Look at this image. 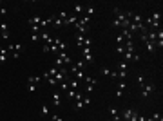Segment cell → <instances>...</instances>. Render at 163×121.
Listing matches in <instances>:
<instances>
[{"label":"cell","instance_id":"12","mask_svg":"<svg viewBox=\"0 0 163 121\" xmlns=\"http://www.w3.org/2000/svg\"><path fill=\"white\" fill-rule=\"evenodd\" d=\"M7 47H6V49H0V63H4L6 60H7Z\"/></svg>","mask_w":163,"mask_h":121},{"label":"cell","instance_id":"11","mask_svg":"<svg viewBox=\"0 0 163 121\" xmlns=\"http://www.w3.org/2000/svg\"><path fill=\"white\" fill-rule=\"evenodd\" d=\"M56 56H58V58L62 60V63H63V65H65V63H71V58H69V56L65 54V51H62V53H58Z\"/></svg>","mask_w":163,"mask_h":121},{"label":"cell","instance_id":"9","mask_svg":"<svg viewBox=\"0 0 163 121\" xmlns=\"http://www.w3.org/2000/svg\"><path fill=\"white\" fill-rule=\"evenodd\" d=\"M51 103H53V107H60V105H62V96H60V92H55V94H53Z\"/></svg>","mask_w":163,"mask_h":121},{"label":"cell","instance_id":"2","mask_svg":"<svg viewBox=\"0 0 163 121\" xmlns=\"http://www.w3.org/2000/svg\"><path fill=\"white\" fill-rule=\"evenodd\" d=\"M76 45L82 47V49H85V47H91L92 45V40L85 34H78V40H76Z\"/></svg>","mask_w":163,"mask_h":121},{"label":"cell","instance_id":"18","mask_svg":"<svg viewBox=\"0 0 163 121\" xmlns=\"http://www.w3.org/2000/svg\"><path fill=\"white\" fill-rule=\"evenodd\" d=\"M150 121H163V117H161V114L154 112V114H152V117H150Z\"/></svg>","mask_w":163,"mask_h":121},{"label":"cell","instance_id":"26","mask_svg":"<svg viewBox=\"0 0 163 121\" xmlns=\"http://www.w3.org/2000/svg\"><path fill=\"white\" fill-rule=\"evenodd\" d=\"M0 6H2V2H0Z\"/></svg>","mask_w":163,"mask_h":121},{"label":"cell","instance_id":"7","mask_svg":"<svg viewBox=\"0 0 163 121\" xmlns=\"http://www.w3.org/2000/svg\"><path fill=\"white\" fill-rule=\"evenodd\" d=\"M0 31H2V38H4V40L9 38V27H7V22H6V20L0 22Z\"/></svg>","mask_w":163,"mask_h":121},{"label":"cell","instance_id":"8","mask_svg":"<svg viewBox=\"0 0 163 121\" xmlns=\"http://www.w3.org/2000/svg\"><path fill=\"white\" fill-rule=\"evenodd\" d=\"M71 74L74 76V80H80V78H85V72H83L82 69H76L74 65H73V69H71Z\"/></svg>","mask_w":163,"mask_h":121},{"label":"cell","instance_id":"22","mask_svg":"<svg viewBox=\"0 0 163 121\" xmlns=\"http://www.w3.org/2000/svg\"><path fill=\"white\" fill-rule=\"evenodd\" d=\"M131 60H134V62H139V54L138 53H132V58Z\"/></svg>","mask_w":163,"mask_h":121},{"label":"cell","instance_id":"13","mask_svg":"<svg viewBox=\"0 0 163 121\" xmlns=\"http://www.w3.org/2000/svg\"><path fill=\"white\" fill-rule=\"evenodd\" d=\"M94 13H96V7H94V6H87V9H85V16H89V18H91Z\"/></svg>","mask_w":163,"mask_h":121},{"label":"cell","instance_id":"15","mask_svg":"<svg viewBox=\"0 0 163 121\" xmlns=\"http://www.w3.org/2000/svg\"><path fill=\"white\" fill-rule=\"evenodd\" d=\"M143 43L147 45V51H149V53H154V51H156V45H154L152 42H149V40H147V42H143Z\"/></svg>","mask_w":163,"mask_h":121},{"label":"cell","instance_id":"25","mask_svg":"<svg viewBox=\"0 0 163 121\" xmlns=\"http://www.w3.org/2000/svg\"><path fill=\"white\" fill-rule=\"evenodd\" d=\"M143 121H150V117H145V119H143Z\"/></svg>","mask_w":163,"mask_h":121},{"label":"cell","instance_id":"4","mask_svg":"<svg viewBox=\"0 0 163 121\" xmlns=\"http://www.w3.org/2000/svg\"><path fill=\"white\" fill-rule=\"evenodd\" d=\"M87 105H91V98H89V96H82L80 100H76L74 109H76V110H82V109H83V107H87Z\"/></svg>","mask_w":163,"mask_h":121},{"label":"cell","instance_id":"5","mask_svg":"<svg viewBox=\"0 0 163 121\" xmlns=\"http://www.w3.org/2000/svg\"><path fill=\"white\" fill-rule=\"evenodd\" d=\"M154 90H156L154 83H145V85H143V89H142V96H143V98H147V96H150Z\"/></svg>","mask_w":163,"mask_h":121},{"label":"cell","instance_id":"17","mask_svg":"<svg viewBox=\"0 0 163 121\" xmlns=\"http://www.w3.org/2000/svg\"><path fill=\"white\" fill-rule=\"evenodd\" d=\"M40 114H42V116H49V107H47V105H42Z\"/></svg>","mask_w":163,"mask_h":121},{"label":"cell","instance_id":"3","mask_svg":"<svg viewBox=\"0 0 163 121\" xmlns=\"http://www.w3.org/2000/svg\"><path fill=\"white\" fill-rule=\"evenodd\" d=\"M82 60H83L85 63H92V62H94V56H92V49H91V47L82 49Z\"/></svg>","mask_w":163,"mask_h":121},{"label":"cell","instance_id":"23","mask_svg":"<svg viewBox=\"0 0 163 121\" xmlns=\"http://www.w3.org/2000/svg\"><path fill=\"white\" fill-rule=\"evenodd\" d=\"M53 121H63V119H62L58 114H53Z\"/></svg>","mask_w":163,"mask_h":121},{"label":"cell","instance_id":"19","mask_svg":"<svg viewBox=\"0 0 163 121\" xmlns=\"http://www.w3.org/2000/svg\"><path fill=\"white\" fill-rule=\"evenodd\" d=\"M85 65H87V63H85L83 60H80V62H76V65H74V67H76V69H82V70H83V67H85Z\"/></svg>","mask_w":163,"mask_h":121},{"label":"cell","instance_id":"10","mask_svg":"<svg viewBox=\"0 0 163 121\" xmlns=\"http://www.w3.org/2000/svg\"><path fill=\"white\" fill-rule=\"evenodd\" d=\"M76 22H78V16L73 13V15H69V16H67V20L63 22V26H74Z\"/></svg>","mask_w":163,"mask_h":121},{"label":"cell","instance_id":"20","mask_svg":"<svg viewBox=\"0 0 163 121\" xmlns=\"http://www.w3.org/2000/svg\"><path fill=\"white\" fill-rule=\"evenodd\" d=\"M116 53H118V54H123V53H125V47H123V43H120V45H118V49H116Z\"/></svg>","mask_w":163,"mask_h":121},{"label":"cell","instance_id":"16","mask_svg":"<svg viewBox=\"0 0 163 121\" xmlns=\"http://www.w3.org/2000/svg\"><path fill=\"white\" fill-rule=\"evenodd\" d=\"M136 83H138V87H139V89H143V85H145V78L139 74V76L136 78Z\"/></svg>","mask_w":163,"mask_h":121},{"label":"cell","instance_id":"24","mask_svg":"<svg viewBox=\"0 0 163 121\" xmlns=\"http://www.w3.org/2000/svg\"><path fill=\"white\" fill-rule=\"evenodd\" d=\"M0 13H2V16H6L7 15V9L6 7H0Z\"/></svg>","mask_w":163,"mask_h":121},{"label":"cell","instance_id":"14","mask_svg":"<svg viewBox=\"0 0 163 121\" xmlns=\"http://www.w3.org/2000/svg\"><path fill=\"white\" fill-rule=\"evenodd\" d=\"M116 69H118V70H125V72H127V70H129V65H127V62H123V60H122L118 65H116Z\"/></svg>","mask_w":163,"mask_h":121},{"label":"cell","instance_id":"1","mask_svg":"<svg viewBox=\"0 0 163 121\" xmlns=\"http://www.w3.org/2000/svg\"><path fill=\"white\" fill-rule=\"evenodd\" d=\"M40 81H42L40 76H29V80H27V90H29V92H36Z\"/></svg>","mask_w":163,"mask_h":121},{"label":"cell","instance_id":"21","mask_svg":"<svg viewBox=\"0 0 163 121\" xmlns=\"http://www.w3.org/2000/svg\"><path fill=\"white\" fill-rule=\"evenodd\" d=\"M82 11H83V7H82L80 4H76V6H74V13L78 15V13H82Z\"/></svg>","mask_w":163,"mask_h":121},{"label":"cell","instance_id":"6","mask_svg":"<svg viewBox=\"0 0 163 121\" xmlns=\"http://www.w3.org/2000/svg\"><path fill=\"white\" fill-rule=\"evenodd\" d=\"M85 83H87V87H85V92H92L98 81H96L94 78H89V76H85Z\"/></svg>","mask_w":163,"mask_h":121}]
</instances>
